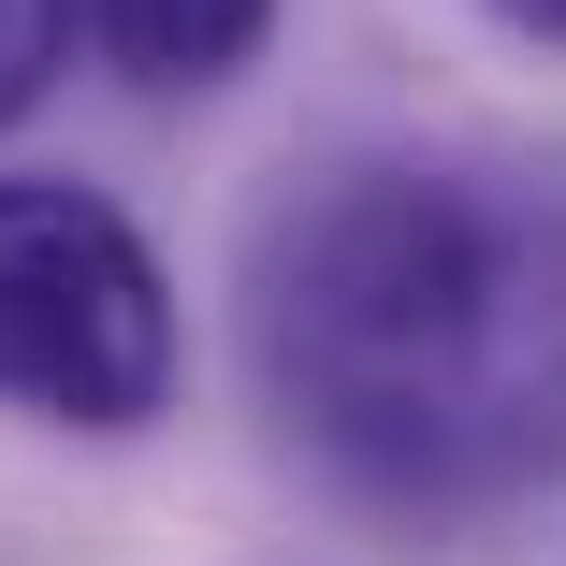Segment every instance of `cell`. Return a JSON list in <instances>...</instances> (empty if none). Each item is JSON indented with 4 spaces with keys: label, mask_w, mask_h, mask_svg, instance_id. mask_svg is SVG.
Returning <instances> with one entry per match:
<instances>
[{
    "label": "cell",
    "mask_w": 566,
    "mask_h": 566,
    "mask_svg": "<svg viewBox=\"0 0 566 566\" xmlns=\"http://www.w3.org/2000/svg\"><path fill=\"white\" fill-rule=\"evenodd\" d=\"M73 30L117 59L132 87H218L276 30V0H73Z\"/></svg>",
    "instance_id": "obj_3"
},
{
    "label": "cell",
    "mask_w": 566,
    "mask_h": 566,
    "mask_svg": "<svg viewBox=\"0 0 566 566\" xmlns=\"http://www.w3.org/2000/svg\"><path fill=\"white\" fill-rule=\"evenodd\" d=\"M175 392V276L73 175H0V407L132 436Z\"/></svg>",
    "instance_id": "obj_2"
},
{
    "label": "cell",
    "mask_w": 566,
    "mask_h": 566,
    "mask_svg": "<svg viewBox=\"0 0 566 566\" xmlns=\"http://www.w3.org/2000/svg\"><path fill=\"white\" fill-rule=\"evenodd\" d=\"M59 59H73V0H0V132L59 87Z\"/></svg>",
    "instance_id": "obj_4"
},
{
    "label": "cell",
    "mask_w": 566,
    "mask_h": 566,
    "mask_svg": "<svg viewBox=\"0 0 566 566\" xmlns=\"http://www.w3.org/2000/svg\"><path fill=\"white\" fill-rule=\"evenodd\" d=\"M494 15H509L523 44H566V0H494Z\"/></svg>",
    "instance_id": "obj_5"
},
{
    "label": "cell",
    "mask_w": 566,
    "mask_h": 566,
    "mask_svg": "<svg viewBox=\"0 0 566 566\" xmlns=\"http://www.w3.org/2000/svg\"><path fill=\"white\" fill-rule=\"evenodd\" d=\"M262 392L276 421L378 494H509L566 450V248L450 175H334L305 189L262 276Z\"/></svg>",
    "instance_id": "obj_1"
}]
</instances>
